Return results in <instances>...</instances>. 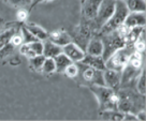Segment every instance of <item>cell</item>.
Listing matches in <instances>:
<instances>
[{"mask_svg":"<svg viewBox=\"0 0 146 121\" xmlns=\"http://www.w3.org/2000/svg\"><path fill=\"white\" fill-rule=\"evenodd\" d=\"M11 42H12V44L15 45V46H18V45H22L23 44V38H22V36H14L13 38H12V40H11Z\"/></svg>","mask_w":146,"mask_h":121,"instance_id":"obj_30","label":"cell"},{"mask_svg":"<svg viewBox=\"0 0 146 121\" xmlns=\"http://www.w3.org/2000/svg\"><path fill=\"white\" fill-rule=\"evenodd\" d=\"M83 70L80 69L78 67V74L82 75V78L84 81L88 83L90 86L92 85H99L104 86V81H103V71L100 70H96L92 67H88L86 64H83Z\"/></svg>","mask_w":146,"mask_h":121,"instance_id":"obj_8","label":"cell"},{"mask_svg":"<svg viewBox=\"0 0 146 121\" xmlns=\"http://www.w3.org/2000/svg\"><path fill=\"white\" fill-rule=\"evenodd\" d=\"M146 16L145 12H129L123 22L128 28L145 27Z\"/></svg>","mask_w":146,"mask_h":121,"instance_id":"obj_13","label":"cell"},{"mask_svg":"<svg viewBox=\"0 0 146 121\" xmlns=\"http://www.w3.org/2000/svg\"><path fill=\"white\" fill-rule=\"evenodd\" d=\"M133 52V46L126 45L119 50H115L109 58L105 60V69H111L115 71L121 72L128 63L129 57Z\"/></svg>","mask_w":146,"mask_h":121,"instance_id":"obj_4","label":"cell"},{"mask_svg":"<svg viewBox=\"0 0 146 121\" xmlns=\"http://www.w3.org/2000/svg\"><path fill=\"white\" fill-rule=\"evenodd\" d=\"M64 73L70 78H75L78 75V65L76 64V62L70 63L68 67L64 69Z\"/></svg>","mask_w":146,"mask_h":121,"instance_id":"obj_25","label":"cell"},{"mask_svg":"<svg viewBox=\"0 0 146 121\" xmlns=\"http://www.w3.org/2000/svg\"><path fill=\"white\" fill-rule=\"evenodd\" d=\"M48 1H54V0H32L31 5H30V10L33 9L36 5L42 3V2H48Z\"/></svg>","mask_w":146,"mask_h":121,"instance_id":"obj_32","label":"cell"},{"mask_svg":"<svg viewBox=\"0 0 146 121\" xmlns=\"http://www.w3.org/2000/svg\"><path fill=\"white\" fill-rule=\"evenodd\" d=\"M103 81H104V86L106 87L113 90L118 89L120 87V81H121V72L105 69L103 71Z\"/></svg>","mask_w":146,"mask_h":121,"instance_id":"obj_10","label":"cell"},{"mask_svg":"<svg viewBox=\"0 0 146 121\" xmlns=\"http://www.w3.org/2000/svg\"><path fill=\"white\" fill-rule=\"evenodd\" d=\"M41 71L45 74H53L56 72V63L54 58H45L44 62L42 64Z\"/></svg>","mask_w":146,"mask_h":121,"instance_id":"obj_22","label":"cell"},{"mask_svg":"<svg viewBox=\"0 0 146 121\" xmlns=\"http://www.w3.org/2000/svg\"><path fill=\"white\" fill-rule=\"evenodd\" d=\"M54 60L56 63V72L57 73H64V69L68 67L70 63H72V61L64 53H60L59 55L54 57Z\"/></svg>","mask_w":146,"mask_h":121,"instance_id":"obj_21","label":"cell"},{"mask_svg":"<svg viewBox=\"0 0 146 121\" xmlns=\"http://www.w3.org/2000/svg\"><path fill=\"white\" fill-rule=\"evenodd\" d=\"M85 53L87 55H92V56H102L103 44H102L100 36L99 38H97V36L96 38H91L86 45Z\"/></svg>","mask_w":146,"mask_h":121,"instance_id":"obj_15","label":"cell"},{"mask_svg":"<svg viewBox=\"0 0 146 121\" xmlns=\"http://www.w3.org/2000/svg\"><path fill=\"white\" fill-rule=\"evenodd\" d=\"M135 116H137V120L145 121L146 120V112H145V109H141V110H139V112L135 114Z\"/></svg>","mask_w":146,"mask_h":121,"instance_id":"obj_31","label":"cell"},{"mask_svg":"<svg viewBox=\"0 0 146 121\" xmlns=\"http://www.w3.org/2000/svg\"><path fill=\"white\" fill-rule=\"evenodd\" d=\"M48 40H50L52 42H54L55 44L59 45L62 47L70 42H72V38L66 31L57 30V31H53L50 34H48Z\"/></svg>","mask_w":146,"mask_h":121,"instance_id":"obj_17","label":"cell"},{"mask_svg":"<svg viewBox=\"0 0 146 121\" xmlns=\"http://www.w3.org/2000/svg\"><path fill=\"white\" fill-rule=\"evenodd\" d=\"M9 5H13L15 8H19V9H25L27 7H30L32 0H5Z\"/></svg>","mask_w":146,"mask_h":121,"instance_id":"obj_26","label":"cell"},{"mask_svg":"<svg viewBox=\"0 0 146 121\" xmlns=\"http://www.w3.org/2000/svg\"><path fill=\"white\" fill-rule=\"evenodd\" d=\"M115 5H116V0H102L101 1L97 16L92 19L94 27L96 28L97 30H99L113 15Z\"/></svg>","mask_w":146,"mask_h":121,"instance_id":"obj_6","label":"cell"},{"mask_svg":"<svg viewBox=\"0 0 146 121\" xmlns=\"http://www.w3.org/2000/svg\"><path fill=\"white\" fill-rule=\"evenodd\" d=\"M22 38H23V43H29V42H33L36 41V39L35 36H32L30 32L28 31L26 28H23V33H22Z\"/></svg>","mask_w":146,"mask_h":121,"instance_id":"obj_27","label":"cell"},{"mask_svg":"<svg viewBox=\"0 0 146 121\" xmlns=\"http://www.w3.org/2000/svg\"><path fill=\"white\" fill-rule=\"evenodd\" d=\"M25 28L27 29L28 31L31 33L32 36H35L39 41H45L48 39V34L45 29H43L42 27L38 26L36 24H27Z\"/></svg>","mask_w":146,"mask_h":121,"instance_id":"obj_18","label":"cell"},{"mask_svg":"<svg viewBox=\"0 0 146 121\" xmlns=\"http://www.w3.org/2000/svg\"><path fill=\"white\" fill-rule=\"evenodd\" d=\"M118 102L117 109L123 112L137 114L141 109H145V95L139 93L131 88H121L117 92Z\"/></svg>","mask_w":146,"mask_h":121,"instance_id":"obj_1","label":"cell"},{"mask_svg":"<svg viewBox=\"0 0 146 121\" xmlns=\"http://www.w3.org/2000/svg\"><path fill=\"white\" fill-rule=\"evenodd\" d=\"M60 53H62V47L59 45L55 44L54 42H52L50 40H45L43 43V53L42 55L45 58H54L57 55H59Z\"/></svg>","mask_w":146,"mask_h":121,"instance_id":"obj_16","label":"cell"},{"mask_svg":"<svg viewBox=\"0 0 146 121\" xmlns=\"http://www.w3.org/2000/svg\"><path fill=\"white\" fill-rule=\"evenodd\" d=\"M100 39L102 41V44H103L102 57H103L104 60L109 58L115 50L126 46L123 38L117 30L111 31L109 33H105V34H101Z\"/></svg>","mask_w":146,"mask_h":121,"instance_id":"obj_5","label":"cell"},{"mask_svg":"<svg viewBox=\"0 0 146 121\" xmlns=\"http://www.w3.org/2000/svg\"><path fill=\"white\" fill-rule=\"evenodd\" d=\"M81 63L86 64L88 67L96 69V70H100V71L105 70V60L102 56H92V55L86 54L81 61Z\"/></svg>","mask_w":146,"mask_h":121,"instance_id":"obj_14","label":"cell"},{"mask_svg":"<svg viewBox=\"0 0 146 121\" xmlns=\"http://www.w3.org/2000/svg\"><path fill=\"white\" fill-rule=\"evenodd\" d=\"M45 60V57L43 55H38V56H35L32 58H29V61H30V65L33 70L36 71H41L42 69V64Z\"/></svg>","mask_w":146,"mask_h":121,"instance_id":"obj_24","label":"cell"},{"mask_svg":"<svg viewBox=\"0 0 146 121\" xmlns=\"http://www.w3.org/2000/svg\"><path fill=\"white\" fill-rule=\"evenodd\" d=\"M129 12H145L146 2L145 0H125Z\"/></svg>","mask_w":146,"mask_h":121,"instance_id":"obj_20","label":"cell"},{"mask_svg":"<svg viewBox=\"0 0 146 121\" xmlns=\"http://www.w3.org/2000/svg\"><path fill=\"white\" fill-rule=\"evenodd\" d=\"M16 16H17L18 20L24 22V20H26V19H27L28 11L26 9H19L17 11V13H16Z\"/></svg>","mask_w":146,"mask_h":121,"instance_id":"obj_28","label":"cell"},{"mask_svg":"<svg viewBox=\"0 0 146 121\" xmlns=\"http://www.w3.org/2000/svg\"><path fill=\"white\" fill-rule=\"evenodd\" d=\"M92 28L94 27V24H92V20H89V19H85L83 22L76 28L75 30V33L73 34V36H71L72 39H74V43L78 44L82 50H85L86 48L87 43L89 42V40L91 39V32H92Z\"/></svg>","mask_w":146,"mask_h":121,"instance_id":"obj_7","label":"cell"},{"mask_svg":"<svg viewBox=\"0 0 146 121\" xmlns=\"http://www.w3.org/2000/svg\"><path fill=\"white\" fill-rule=\"evenodd\" d=\"M62 53L68 57L72 62H81L86 55L85 50H82L78 44L74 42H70L67 45L62 46Z\"/></svg>","mask_w":146,"mask_h":121,"instance_id":"obj_9","label":"cell"},{"mask_svg":"<svg viewBox=\"0 0 146 121\" xmlns=\"http://www.w3.org/2000/svg\"><path fill=\"white\" fill-rule=\"evenodd\" d=\"M146 77H145V69H143L141 73L139 74V78L137 81V91L139 93L145 95L146 92Z\"/></svg>","mask_w":146,"mask_h":121,"instance_id":"obj_23","label":"cell"},{"mask_svg":"<svg viewBox=\"0 0 146 121\" xmlns=\"http://www.w3.org/2000/svg\"><path fill=\"white\" fill-rule=\"evenodd\" d=\"M102 0H84L82 2V15L85 19L92 20L97 16Z\"/></svg>","mask_w":146,"mask_h":121,"instance_id":"obj_12","label":"cell"},{"mask_svg":"<svg viewBox=\"0 0 146 121\" xmlns=\"http://www.w3.org/2000/svg\"><path fill=\"white\" fill-rule=\"evenodd\" d=\"M81 1H82V2H83V1H84V0H81Z\"/></svg>","mask_w":146,"mask_h":121,"instance_id":"obj_33","label":"cell"},{"mask_svg":"<svg viewBox=\"0 0 146 121\" xmlns=\"http://www.w3.org/2000/svg\"><path fill=\"white\" fill-rule=\"evenodd\" d=\"M21 54L26 56L28 59L32 58L38 55H42L43 53V43L42 41H33V42H29V43H23L22 47H21Z\"/></svg>","mask_w":146,"mask_h":121,"instance_id":"obj_11","label":"cell"},{"mask_svg":"<svg viewBox=\"0 0 146 121\" xmlns=\"http://www.w3.org/2000/svg\"><path fill=\"white\" fill-rule=\"evenodd\" d=\"M128 13H129V11H128L127 5L125 3V0H116V5H115V10L113 15L98 30L99 33H100V36L101 34L109 33L111 31H114V30H117L118 27H120L123 24Z\"/></svg>","mask_w":146,"mask_h":121,"instance_id":"obj_3","label":"cell"},{"mask_svg":"<svg viewBox=\"0 0 146 121\" xmlns=\"http://www.w3.org/2000/svg\"><path fill=\"white\" fill-rule=\"evenodd\" d=\"M123 120L137 121V116L133 112H123Z\"/></svg>","mask_w":146,"mask_h":121,"instance_id":"obj_29","label":"cell"},{"mask_svg":"<svg viewBox=\"0 0 146 121\" xmlns=\"http://www.w3.org/2000/svg\"><path fill=\"white\" fill-rule=\"evenodd\" d=\"M91 92L98 100V103L101 110H108V109H117V102L118 97L116 91L111 89L106 86L92 85L89 87Z\"/></svg>","mask_w":146,"mask_h":121,"instance_id":"obj_2","label":"cell"},{"mask_svg":"<svg viewBox=\"0 0 146 121\" xmlns=\"http://www.w3.org/2000/svg\"><path fill=\"white\" fill-rule=\"evenodd\" d=\"M101 120H123V112L118 109H108L101 110L100 112Z\"/></svg>","mask_w":146,"mask_h":121,"instance_id":"obj_19","label":"cell"}]
</instances>
